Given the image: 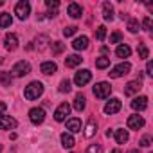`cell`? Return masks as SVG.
<instances>
[{
  "label": "cell",
  "instance_id": "cell-1",
  "mask_svg": "<svg viewBox=\"0 0 153 153\" xmlns=\"http://www.w3.org/2000/svg\"><path fill=\"white\" fill-rule=\"evenodd\" d=\"M42 94H43V85H42L40 81H31V83L25 87V90H24V97H25L27 101H34V99H38Z\"/></svg>",
  "mask_w": 153,
  "mask_h": 153
},
{
  "label": "cell",
  "instance_id": "cell-2",
  "mask_svg": "<svg viewBox=\"0 0 153 153\" xmlns=\"http://www.w3.org/2000/svg\"><path fill=\"white\" fill-rule=\"evenodd\" d=\"M110 94H112V87H110V83H106V81H99V83H96V87H94V96H96L97 99H106Z\"/></svg>",
  "mask_w": 153,
  "mask_h": 153
},
{
  "label": "cell",
  "instance_id": "cell-3",
  "mask_svg": "<svg viewBox=\"0 0 153 153\" xmlns=\"http://www.w3.org/2000/svg\"><path fill=\"white\" fill-rule=\"evenodd\" d=\"M90 79H92V72H90L88 68L78 70V72H76V76H74V83H76V87H85Z\"/></svg>",
  "mask_w": 153,
  "mask_h": 153
},
{
  "label": "cell",
  "instance_id": "cell-4",
  "mask_svg": "<svg viewBox=\"0 0 153 153\" xmlns=\"http://www.w3.org/2000/svg\"><path fill=\"white\" fill-rule=\"evenodd\" d=\"M130 70H131V65H130L128 61H123V63H119L117 67H114L108 74H110L112 79H117V78H121V76H126Z\"/></svg>",
  "mask_w": 153,
  "mask_h": 153
},
{
  "label": "cell",
  "instance_id": "cell-5",
  "mask_svg": "<svg viewBox=\"0 0 153 153\" xmlns=\"http://www.w3.org/2000/svg\"><path fill=\"white\" fill-rule=\"evenodd\" d=\"M31 72V65L29 61H18L15 63V67L11 68V76H16V78H24Z\"/></svg>",
  "mask_w": 153,
  "mask_h": 153
},
{
  "label": "cell",
  "instance_id": "cell-6",
  "mask_svg": "<svg viewBox=\"0 0 153 153\" xmlns=\"http://www.w3.org/2000/svg\"><path fill=\"white\" fill-rule=\"evenodd\" d=\"M31 13V4L27 2V0H22V2H18L15 6V15L20 18V20H25Z\"/></svg>",
  "mask_w": 153,
  "mask_h": 153
},
{
  "label": "cell",
  "instance_id": "cell-7",
  "mask_svg": "<svg viewBox=\"0 0 153 153\" xmlns=\"http://www.w3.org/2000/svg\"><path fill=\"white\" fill-rule=\"evenodd\" d=\"M29 119H31V123L33 124H42L43 121H45V110L43 108H31L29 110Z\"/></svg>",
  "mask_w": 153,
  "mask_h": 153
},
{
  "label": "cell",
  "instance_id": "cell-8",
  "mask_svg": "<svg viewBox=\"0 0 153 153\" xmlns=\"http://www.w3.org/2000/svg\"><path fill=\"white\" fill-rule=\"evenodd\" d=\"M68 114H70V105H68V103H61V105L54 110V119H56L58 123H61V121L67 119Z\"/></svg>",
  "mask_w": 153,
  "mask_h": 153
},
{
  "label": "cell",
  "instance_id": "cell-9",
  "mask_svg": "<svg viewBox=\"0 0 153 153\" xmlns=\"http://www.w3.org/2000/svg\"><path fill=\"white\" fill-rule=\"evenodd\" d=\"M126 126L130 128V130H140L142 126H144V119H142V115H130L128 117V121H126Z\"/></svg>",
  "mask_w": 153,
  "mask_h": 153
},
{
  "label": "cell",
  "instance_id": "cell-10",
  "mask_svg": "<svg viewBox=\"0 0 153 153\" xmlns=\"http://www.w3.org/2000/svg\"><path fill=\"white\" fill-rule=\"evenodd\" d=\"M121 99H110L106 105H105V114L106 115H114V114H117L119 110H121Z\"/></svg>",
  "mask_w": 153,
  "mask_h": 153
},
{
  "label": "cell",
  "instance_id": "cell-11",
  "mask_svg": "<svg viewBox=\"0 0 153 153\" xmlns=\"http://www.w3.org/2000/svg\"><path fill=\"white\" fill-rule=\"evenodd\" d=\"M16 119L9 117V115H0V130H13L16 128Z\"/></svg>",
  "mask_w": 153,
  "mask_h": 153
},
{
  "label": "cell",
  "instance_id": "cell-12",
  "mask_svg": "<svg viewBox=\"0 0 153 153\" xmlns=\"http://www.w3.org/2000/svg\"><path fill=\"white\" fill-rule=\"evenodd\" d=\"M140 88H142V81H140V79L130 81V83L124 87V96H133V94H137Z\"/></svg>",
  "mask_w": 153,
  "mask_h": 153
},
{
  "label": "cell",
  "instance_id": "cell-13",
  "mask_svg": "<svg viewBox=\"0 0 153 153\" xmlns=\"http://www.w3.org/2000/svg\"><path fill=\"white\" fill-rule=\"evenodd\" d=\"M67 13H68V16H70V18H81V16H83V7H81L79 4L72 2V4H68Z\"/></svg>",
  "mask_w": 153,
  "mask_h": 153
},
{
  "label": "cell",
  "instance_id": "cell-14",
  "mask_svg": "<svg viewBox=\"0 0 153 153\" xmlns=\"http://www.w3.org/2000/svg\"><path fill=\"white\" fill-rule=\"evenodd\" d=\"M131 108H133V110H137V112H142V110H146V108H148V97H146V96L135 97V99L131 101Z\"/></svg>",
  "mask_w": 153,
  "mask_h": 153
},
{
  "label": "cell",
  "instance_id": "cell-15",
  "mask_svg": "<svg viewBox=\"0 0 153 153\" xmlns=\"http://www.w3.org/2000/svg\"><path fill=\"white\" fill-rule=\"evenodd\" d=\"M67 130H68L70 133H78V131H81V121H79L78 117L68 119V121H67Z\"/></svg>",
  "mask_w": 153,
  "mask_h": 153
},
{
  "label": "cell",
  "instance_id": "cell-16",
  "mask_svg": "<svg viewBox=\"0 0 153 153\" xmlns=\"http://www.w3.org/2000/svg\"><path fill=\"white\" fill-rule=\"evenodd\" d=\"M6 49H7V51L18 49V36H16V34H13V33L6 34Z\"/></svg>",
  "mask_w": 153,
  "mask_h": 153
},
{
  "label": "cell",
  "instance_id": "cell-17",
  "mask_svg": "<svg viewBox=\"0 0 153 153\" xmlns=\"http://www.w3.org/2000/svg\"><path fill=\"white\" fill-rule=\"evenodd\" d=\"M40 70H42L43 74L51 76V74H56V70H58V65H56L54 61H43V63L40 65Z\"/></svg>",
  "mask_w": 153,
  "mask_h": 153
},
{
  "label": "cell",
  "instance_id": "cell-18",
  "mask_svg": "<svg viewBox=\"0 0 153 153\" xmlns=\"http://www.w3.org/2000/svg\"><path fill=\"white\" fill-rule=\"evenodd\" d=\"M72 47H74L76 51H85V49L88 47V38H87V36H78V38L72 42Z\"/></svg>",
  "mask_w": 153,
  "mask_h": 153
},
{
  "label": "cell",
  "instance_id": "cell-19",
  "mask_svg": "<svg viewBox=\"0 0 153 153\" xmlns=\"http://www.w3.org/2000/svg\"><path fill=\"white\" fill-rule=\"evenodd\" d=\"M81 61H83V58H81V56H78V54H70V56H67V58H65V65H67L68 68L78 67Z\"/></svg>",
  "mask_w": 153,
  "mask_h": 153
},
{
  "label": "cell",
  "instance_id": "cell-20",
  "mask_svg": "<svg viewBox=\"0 0 153 153\" xmlns=\"http://www.w3.org/2000/svg\"><path fill=\"white\" fill-rule=\"evenodd\" d=\"M103 18L106 22H112L114 20V7L110 2H103Z\"/></svg>",
  "mask_w": 153,
  "mask_h": 153
},
{
  "label": "cell",
  "instance_id": "cell-21",
  "mask_svg": "<svg viewBox=\"0 0 153 153\" xmlns=\"http://www.w3.org/2000/svg\"><path fill=\"white\" fill-rule=\"evenodd\" d=\"M85 106H87V99H85V96H83V94H78V96H76V99H74V110L83 112Z\"/></svg>",
  "mask_w": 153,
  "mask_h": 153
},
{
  "label": "cell",
  "instance_id": "cell-22",
  "mask_svg": "<svg viewBox=\"0 0 153 153\" xmlns=\"http://www.w3.org/2000/svg\"><path fill=\"white\" fill-rule=\"evenodd\" d=\"M128 139H130L128 130H124V128L115 130V140H117V144H124V142H128Z\"/></svg>",
  "mask_w": 153,
  "mask_h": 153
},
{
  "label": "cell",
  "instance_id": "cell-23",
  "mask_svg": "<svg viewBox=\"0 0 153 153\" xmlns=\"http://www.w3.org/2000/svg\"><path fill=\"white\" fill-rule=\"evenodd\" d=\"M115 54H117V58H130V54H131V49H130V45H126V43H121V45L117 47Z\"/></svg>",
  "mask_w": 153,
  "mask_h": 153
},
{
  "label": "cell",
  "instance_id": "cell-24",
  "mask_svg": "<svg viewBox=\"0 0 153 153\" xmlns=\"http://www.w3.org/2000/svg\"><path fill=\"white\" fill-rule=\"evenodd\" d=\"M96 131H97V123L92 119V121H88V124L85 126V137H94L96 135Z\"/></svg>",
  "mask_w": 153,
  "mask_h": 153
},
{
  "label": "cell",
  "instance_id": "cell-25",
  "mask_svg": "<svg viewBox=\"0 0 153 153\" xmlns=\"http://www.w3.org/2000/svg\"><path fill=\"white\" fill-rule=\"evenodd\" d=\"M74 144H76V140H74V137H72L70 133H67V131L61 133V146H63V148H68V149H70Z\"/></svg>",
  "mask_w": 153,
  "mask_h": 153
},
{
  "label": "cell",
  "instance_id": "cell-26",
  "mask_svg": "<svg viewBox=\"0 0 153 153\" xmlns=\"http://www.w3.org/2000/svg\"><path fill=\"white\" fill-rule=\"evenodd\" d=\"M13 24V18L9 13H0V29H6Z\"/></svg>",
  "mask_w": 153,
  "mask_h": 153
},
{
  "label": "cell",
  "instance_id": "cell-27",
  "mask_svg": "<svg viewBox=\"0 0 153 153\" xmlns=\"http://www.w3.org/2000/svg\"><path fill=\"white\" fill-rule=\"evenodd\" d=\"M11 83H13L11 72H0V85L2 87H11Z\"/></svg>",
  "mask_w": 153,
  "mask_h": 153
},
{
  "label": "cell",
  "instance_id": "cell-28",
  "mask_svg": "<svg viewBox=\"0 0 153 153\" xmlns=\"http://www.w3.org/2000/svg\"><path fill=\"white\" fill-rule=\"evenodd\" d=\"M51 49H52V54L58 56V54H61V52L65 51V43H61V42H52V43H51Z\"/></svg>",
  "mask_w": 153,
  "mask_h": 153
},
{
  "label": "cell",
  "instance_id": "cell-29",
  "mask_svg": "<svg viewBox=\"0 0 153 153\" xmlns=\"http://www.w3.org/2000/svg\"><path fill=\"white\" fill-rule=\"evenodd\" d=\"M137 52H139V58L140 59H148V56H149V51H148L146 43H139L137 45Z\"/></svg>",
  "mask_w": 153,
  "mask_h": 153
},
{
  "label": "cell",
  "instance_id": "cell-30",
  "mask_svg": "<svg viewBox=\"0 0 153 153\" xmlns=\"http://www.w3.org/2000/svg\"><path fill=\"white\" fill-rule=\"evenodd\" d=\"M139 29H140V24H139V20H135V18H130V20H128V31H130V33H139Z\"/></svg>",
  "mask_w": 153,
  "mask_h": 153
},
{
  "label": "cell",
  "instance_id": "cell-31",
  "mask_svg": "<svg viewBox=\"0 0 153 153\" xmlns=\"http://www.w3.org/2000/svg\"><path fill=\"white\" fill-rule=\"evenodd\" d=\"M96 67H97V68H106V67H110V58H106V56L97 58V59H96Z\"/></svg>",
  "mask_w": 153,
  "mask_h": 153
},
{
  "label": "cell",
  "instance_id": "cell-32",
  "mask_svg": "<svg viewBox=\"0 0 153 153\" xmlns=\"http://www.w3.org/2000/svg\"><path fill=\"white\" fill-rule=\"evenodd\" d=\"M70 88H72V87H70V79H61L58 90H59L61 94H65V92H70Z\"/></svg>",
  "mask_w": 153,
  "mask_h": 153
},
{
  "label": "cell",
  "instance_id": "cell-33",
  "mask_svg": "<svg viewBox=\"0 0 153 153\" xmlns=\"http://www.w3.org/2000/svg\"><path fill=\"white\" fill-rule=\"evenodd\" d=\"M105 36H106V27H105V25H99V27H97V31H96V38H97L99 42H103V40H105Z\"/></svg>",
  "mask_w": 153,
  "mask_h": 153
},
{
  "label": "cell",
  "instance_id": "cell-34",
  "mask_svg": "<svg viewBox=\"0 0 153 153\" xmlns=\"http://www.w3.org/2000/svg\"><path fill=\"white\" fill-rule=\"evenodd\" d=\"M45 6H47L51 11H58V7H59V2H58V0H45Z\"/></svg>",
  "mask_w": 153,
  "mask_h": 153
},
{
  "label": "cell",
  "instance_id": "cell-35",
  "mask_svg": "<svg viewBox=\"0 0 153 153\" xmlns=\"http://www.w3.org/2000/svg\"><path fill=\"white\" fill-rule=\"evenodd\" d=\"M87 153H103V146L101 144H90Z\"/></svg>",
  "mask_w": 153,
  "mask_h": 153
},
{
  "label": "cell",
  "instance_id": "cell-36",
  "mask_svg": "<svg viewBox=\"0 0 153 153\" xmlns=\"http://www.w3.org/2000/svg\"><path fill=\"white\" fill-rule=\"evenodd\" d=\"M76 33H78V27H76V25H68V27H65L63 29V34L68 38V36H72V34H76Z\"/></svg>",
  "mask_w": 153,
  "mask_h": 153
},
{
  "label": "cell",
  "instance_id": "cell-37",
  "mask_svg": "<svg viewBox=\"0 0 153 153\" xmlns=\"http://www.w3.org/2000/svg\"><path fill=\"white\" fill-rule=\"evenodd\" d=\"M123 40V34L119 33V31H115V33H112V36H110V43H119Z\"/></svg>",
  "mask_w": 153,
  "mask_h": 153
},
{
  "label": "cell",
  "instance_id": "cell-38",
  "mask_svg": "<svg viewBox=\"0 0 153 153\" xmlns=\"http://www.w3.org/2000/svg\"><path fill=\"white\" fill-rule=\"evenodd\" d=\"M36 42H38V43H36V45H38V51H43V49L47 47V36H40Z\"/></svg>",
  "mask_w": 153,
  "mask_h": 153
},
{
  "label": "cell",
  "instance_id": "cell-39",
  "mask_svg": "<svg viewBox=\"0 0 153 153\" xmlns=\"http://www.w3.org/2000/svg\"><path fill=\"white\" fill-rule=\"evenodd\" d=\"M142 27H144L146 31H151V27H153V20H151L149 16H146V18L142 20Z\"/></svg>",
  "mask_w": 153,
  "mask_h": 153
},
{
  "label": "cell",
  "instance_id": "cell-40",
  "mask_svg": "<svg viewBox=\"0 0 153 153\" xmlns=\"http://www.w3.org/2000/svg\"><path fill=\"white\" fill-rule=\"evenodd\" d=\"M139 144H140L142 148H149V146H151V137H149V135H144Z\"/></svg>",
  "mask_w": 153,
  "mask_h": 153
},
{
  "label": "cell",
  "instance_id": "cell-41",
  "mask_svg": "<svg viewBox=\"0 0 153 153\" xmlns=\"http://www.w3.org/2000/svg\"><path fill=\"white\" fill-rule=\"evenodd\" d=\"M146 74L148 76H153V61H148L146 63Z\"/></svg>",
  "mask_w": 153,
  "mask_h": 153
},
{
  "label": "cell",
  "instance_id": "cell-42",
  "mask_svg": "<svg viewBox=\"0 0 153 153\" xmlns=\"http://www.w3.org/2000/svg\"><path fill=\"white\" fill-rule=\"evenodd\" d=\"M7 110V103H4V101H0V115H2L4 112Z\"/></svg>",
  "mask_w": 153,
  "mask_h": 153
},
{
  "label": "cell",
  "instance_id": "cell-43",
  "mask_svg": "<svg viewBox=\"0 0 153 153\" xmlns=\"http://www.w3.org/2000/svg\"><path fill=\"white\" fill-rule=\"evenodd\" d=\"M112 153H121V149H114V151H112Z\"/></svg>",
  "mask_w": 153,
  "mask_h": 153
},
{
  "label": "cell",
  "instance_id": "cell-44",
  "mask_svg": "<svg viewBox=\"0 0 153 153\" xmlns=\"http://www.w3.org/2000/svg\"><path fill=\"white\" fill-rule=\"evenodd\" d=\"M130 153H139V151H137V149H131V151H130Z\"/></svg>",
  "mask_w": 153,
  "mask_h": 153
},
{
  "label": "cell",
  "instance_id": "cell-45",
  "mask_svg": "<svg viewBox=\"0 0 153 153\" xmlns=\"http://www.w3.org/2000/svg\"><path fill=\"white\" fill-rule=\"evenodd\" d=\"M0 6H4V0H0Z\"/></svg>",
  "mask_w": 153,
  "mask_h": 153
},
{
  "label": "cell",
  "instance_id": "cell-46",
  "mask_svg": "<svg viewBox=\"0 0 153 153\" xmlns=\"http://www.w3.org/2000/svg\"><path fill=\"white\" fill-rule=\"evenodd\" d=\"M0 149H2V146H0Z\"/></svg>",
  "mask_w": 153,
  "mask_h": 153
}]
</instances>
